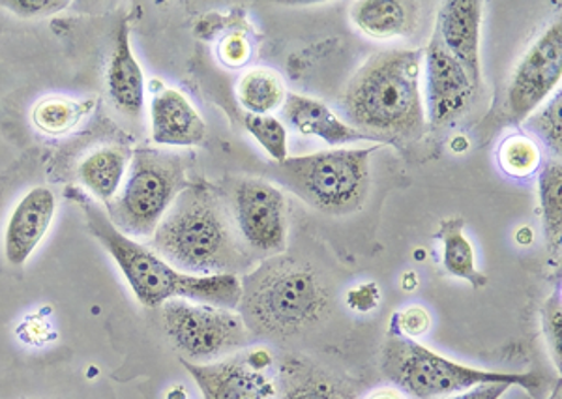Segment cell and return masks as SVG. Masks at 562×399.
<instances>
[{
    "label": "cell",
    "instance_id": "6da1fadb",
    "mask_svg": "<svg viewBox=\"0 0 562 399\" xmlns=\"http://www.w3.org/2000/svg\"><path fill=\"white\" fill-rule=\"evenodd\" d=\"M422 71L420 49H389L368 58L339 100L347 124L381 145L416 141L428 124Z\"/></svg>",
    "mask_w": 562,
    "mask_h": 399
},
{
    "label": "cell",
    "instance_id": "7a4b0ae2",
    "mask_svg": "<svg viewBox=\"0 0 562 399\" xmlns=\"http://www.w3.org/2000/svg\"><path fill=\"white\" fill-rule=\"evenodd\" d=\"M153 250L192 276L237 274L251 264L227 201L205 184L186 186L154 231Z\"/></svg>",
    "mask_w": 562,
    "mask_h": 399
},
{
    "label": "cell",
    "instance_id": "3957f363",
    "mask_svg": "<svg viewBox=\"0 0 562 399\" xmlns=\"http://www.w3.org/2000/svg\"><path fill=\"white\" fill-rule=\"evenodd\" d=\"M76 205L85 214L89 231L113 258L135 298L147 308H161L175 298L190 303L211 304L217 308L237 311L240 303V277L237 274H214V276H192L177 271L161 259L153 248L130 239L119 231L98 201L90 200L79 190L68 192Z\"/></svg>",
    "mask_w": 562,
    "mask_h": 399
},
{
    "label": "cell",
    "instance_id": "277c9868",
    "mask_svg": "<svg viewBox=\"0 0 562 399\" xmlns=\"http://www.w3.org/2000/svg\"><path fill=\"white\" fill-rule=\"evenodd\" d=\"M238 314L249 334L293 335L312 329L328 311V290L310 264L283 253L240 277Z\"/></svg>",
    "mask_w": 562,
    "mask_h": 399
},
{
    "label": "cell",
    "instance_id": "5b68a950",
    "mask_svg": "<svg viewBox=\"0 0 562 399\" xmlns=\"http://www.w3.org/2000/svg\"><path fill=\"white\" fill-rule=\"evenodd\" d=\"M381 369L384 377L411 399H442L497 383L527 388L530 392L542 385V379L532 372L510 374L465 366L397 334H390L384 343Z\"/></svg>",
    "mask_w": 562,
    "mask_h": 399
},
{
    "label": "cell",
    "instance_id": "8992f818",
    "mask_svg": "<svg viewBox=\"0 0 562 399\" xmlns=\"http://www.w3.org/2000/svg\"><path fill=\"white\" fill-rule=\"evenodd\" d=\"M368 149H333L288 158L270 168V176L319 213L346 216L364 205L370 190L371 155Z\"/></svg>",
    "mask_w": 562,
    "mask_h": 399
},
{
    "label": "cell",
    "instance_id": "52a82bcc",
    "mask_svg": "<svg viewBox=\"0 0 562 399\" xmlns=\"http://www.w3.org/2000/svg\"><path fill=\"white\" fill-rule=\"evenodd\" d=\"M188 156L140 149L130 158L121 190L105 205L111 224L130 239H153L161 219L184 190Z\"/></svg>",
    "mask_w": 562,
    "mask_h": 399
},
{
    "label": "cell",
    "instance_id": "ba28073f",
    "mask_svg": "<svg viewBox=\"0 0 562 399\" xmlns=\"http://www.w3.org/2000/svg\"><path fill=\"white\" fill-rule=\"evenodd\" d=\"M161 324L182 358L195 364L216 362L249 342L240 314L211 304L169 300L161 306Z\"/></svg>",
    "mask_w": 562,
    "mask_h": 399
},
{
    "label": "cell",
    "instance_id": "9c48e42d",
    "mask_svg": "<svg viewBox=\"0 0 562 399\" xmlns=\"http://www.w3.org/2000/svg\"><path fill=\"white\" fill-rule=\"evenodd\" d=\"M229 213L251 255L274 258L288 244V201L265 179L244 176L231 190Z\"/></svg>",
    "mask_w": 562,
    "mask_h": 399
},
{
    "label": "cell",
    "instance_id": "30bf717a",
    "mask_svg": "<svg viewBox=\"0 0 562 399\" xmlns=\"http://www.w3.org/2000/svg\"><path fill=\"white\" fill-rule=\"evenodd\" d=\"M562 79L561 20L551 23L525 53L514 70L506 92V116L512 124H524L543 102L559 91Z\"/></svg>",
    "mask_w": 562,
    "mask_h": 399
},
{
    "label": "cell",
    "instance_id": "8fae6325",
    "mask_svg": "<svg viewBox=\"0 0 562 399\" xmlns=\"http://www.w3.org/2000/svg\"><path fill=\"white\" fill-rule=\"evenodd\" d=\"M424 73L426 123L434 128L454 123L473 100L474 87L463 66L447 52L435 33L424 49Z\"/></svg>",
    "mask_w": 562,
    "mask_h": 399
},
{
    "label": "cell",
    "instance_id": "7c38bea8",
    "mask_svg": "<svg viewBox=\"0 0 562 399\" xmlns=\"http://www.w3.org/2000/svg\"><path fill=\"white\" fill-rule=\"evenodd\" d=\"M180 364L198 385L203 399H270L274 385L262 369L244 356H233L211 364H195L180 358Z\"/></svg>",
    "mask_w": 562,
    "mask_h": 399
},
{
    "label": "cell",
    "instance_id": "4fadbf2b",
    "mask_svg": "<svg viewBox=\"0 0 562 399\" xmlns=\"http://www.w3.org/2000/svg\"><path fill=\"white\" fill-rule=\"evenodd\" d=\"M57 213V197L49 187L36 186L13 206L4 229V258L12 266H23L33 258L49 232Z\"/></svg>",
    "mask_w": 562,
    "mask_h": 399
},
{
    "label": "cell",
    "instance_id": "5bb4252c",
    "mask_svg": "<svg viewBox=\"0 0 562 399\" xmlns=\"http://www.w3.org/2000/svg\"><path fill=\"white\" fill-rule=\"evenodd\" d=\"M484 20V2L450 0L437 18L435 34L447 52L463 66L474 89L480 84V34Z\"/></svg>",
    "mask_w": 562,
    "mask_h": 399
},
{
    "label": "cell",
    "instance_id": "9a60e30c",
    "mask_svg": "<svg viewBox=\"0 0 562 399\" xmlns=\"http://www.w3.org/2000/svg\"><path fill=\"white\" fill-rule=\"evenodd\" d=\"M150 134L161 147H193L206 136V124L182 92L161 89L150 103Z\"/></svg>",
    "mask_w": 562,
    "mask_h": 399
},
{
    "label": "cell",
    "instance_id": "2e32d148",
    "mask_svg": "<svg viewBox=\"0 0 562 399\" xmlns=\"http://www.w3.org/2000/svg\"><path fill=\"white\" fill-rule=\"evenodd\" d=\"M283 118L289 128L302 136L319 137L326 145H347V142L373 141L362 132L352 128L351 124L341 121L330 107L314 98L302 96L296 92H288L285 102L281 105Z\"/></svg>",
    "mask_w": 562,
    "mask_h": 399
},
{
    "label": "cell",
    "instance_id": "e0dca14e",
    "mask_svg": "<svg viewBox=\"0 0 562 399\" xmlns=\"http://www.w3.org/2000/svg\"><path fill=\"white\" fill-rule=\"evenodd\" d=\"M108 92L115 110L128 118H140L145 110V76L132 52L130 29L122 23L108 66Z\"/></svg>",
    "mask_w": 562,
    "mask_h": 399
},
{
    "label": "cell",
    "instance_id": "ac0fdd59",
    "mask_svg": "<svg viewBox=\"0 0 562 399\" xmlns=\"http://www.w3.org/2000/svg\"><path fill=\"white\" fill-rule=\"evenodd\" d=\"M272 385L274 399H352L341 380L304 358L283 362Z\"/></svg>",
    "mask_w": 562,
    "mask_h": 399
},
{
    "label": "cell",
    "instance_id": "d6986e66",
    "mask_svg": "<svg viewBox=\"0 0 562 399\" xmlns=\"http://www.w3.org/2000/svg\"><path fill=\"white\" fill-rule=\"evenodd\" d=\"M352 23L370 38L390 39L407 36L418 23V10L402 0H364L351 10Z\"/></svg>",
    "mask_w": 562,
    "mask_h": 399
},
{
    "label": "cell",
    "instance_id": "ffe728a7",
    "mask_svg": "<svg viewBox=\"0 0 562 399\" xmlns=\"http://www.w3.org/2000/svg\"><path fill=\"white\" fill-rule=\"evenodd\" d=\"M128 150L122 147H102L85 156L77 166V179L94 201L108 205L121 190L130 166Z\"/></svg>",
    "mask_w": 562,
    "mask_h": 399
},
{
    "label": "cell",
    "instance_id": "44dd1931",
    "mask_svg": "<svg viewBox=\"0 0 562 399\" xmlns=\"http://www.w3.org/2000/svg\"><path fill=\"white\" fill-rule=\"evenodd\" d=\"M465 219H442L439 229L435 232V239L442 242V264L448 274L465 280L473 285V289H480L487 284V277L476 269L473 244L465 237Z\"/></svg>",
    "mask_w": 562,
    "mask_h": 399
},
{
    "label": "cell",
    "instance_id": "7402d4cb",
    "mask_svg": "<svg viewBox=\"0 0 562 399\" xmlns=\"http://www.w3.org/2000/svg\"><path fill=\"white\" fill-rule=\"evenodd\" d=\"M97 98L76 100L68 96L42 98L33 107V124L45 136H66L94 110Z\"/></svg>",
    "mask_w": 562,
    "mask_h": 399
},
{
    "label": "cell",
    "instance_id": "603a6c76",
    "mask_svg": "<svg viewBox=\"0 0 562 399\" xmlns=\"http://www.w3.org/2000/svg\"><path fill=\"white\" fill-rule=\"evenodd\" d=\"M538 197L542 213L546 244L553 258H561L562 240V168L561 161L551 160L543 166L538 179Z\"/></svg>",
    "mask_w": 562,
    "mask_h": 399
},
{
    "label": "cell",
    "instance_id": "cb8c5ba5",
    "mask_svg": "<svg viewBox=\"0 0 562 399\" xmlns=\"http://www.w3.org/2000/svg\"><path fill=\"white\" fill-rule=\"evenodd\" d=\"M285 84L276 71L256 68L238 81V100L249 115H270L285 102Z\"/></svg>",
    "mask_w": 562,
    "mask_h": 399
},
{
    "label": "cell",
    "instance_id": "d4e9b609",
    "mask_svg": "<svg viewBox=\"0 0 562 399\" xmlns=\"http://www.w3.org/2000/svg\"><path fill=\"white\" fill-rule=\"evenodd\" d=\"M497 156L501 169L514 179H529L530 174L537 173L542 163V155L537 142L521 134L506 137Z\"/></svg>",
    "mask_w": 562,
    "mask_h": 399
},
{
    "label": "cell",
    "instance_id": "484cf974",
    "mask_svg": "<svg viewBox=\"0 0 562 399\" xmlns=\"http://www.w3.org/2000/svg\"><path fill=\"white\" fill-rule=\"evenodd\" d=\"M244 128L248 129L249 136L261 145V149L272 158L274 163L288 160V128L276 116L246 113Z\"/></svg>",
    "mask_w": 562,
    "mask_h": 399
},
{
    "label": "cell",
    "instance_id": "4316f807",
    "mask_svg": "<svg viewBox=\"0 0 562 399\" xmlns=\"http://www.w3.org/2000/svg\"><path fill=\"white\" fill-rule=\"evenodd\" d=\"M561 100V91H557L550 102L538 107L524 123L557 156V160L562 152Z\"/></svg>",
    "mask_w": 562,
    "mask_h": 399
},
{
    "label": "cell",
    "instance_id": "83f0119b",
    "mask_svg": "<svg viewBox=\"0 0 562 399\" xmlns=\"http://www.w3.org/2000/svg\"><path fill=\"white\" fill-rule=\"evenodd\" d=\"M542 327L543 334L548 338L550 343L551 354L553 361L557 362V367L561 369V354H562V327H561V293L557 290L553 293L542 308Z\"/></svg>",
    "mask_w": 562,
    "mask_h": 399
},
{
    "label": "cell",
    "instance_id": "f1b7e54d",
    "mask_svg": "<svg viewBox=\"0 0 562 399\" xmlns=\"http://www.w3.org/2000/svg\"><path fill=\"white\" fill-rule=\"evenodd\" d=\"M429 324H431V317H429L428 311L420 308V306H413V308L403 309V311L396 314L392 334L416 340V338H420V335L428 332Z\"/></svg>",
    "mask_w": 562,
    "mask_h": 399
},
{
    "label": "cell",
    "instance_id": "f546056e",
    "mask_svg": "<svg viewBox=\"0 0 562 399\" xmlns=\"http://www.w3.org/2000/svg\"><path fill=\"white\" fill-rule=\"evenodd\" d=\"M217 55L227 68H240L251 57V46L243 33H231L220 42Z\"/></svg>",
    "mask_w": 562,
    "mask_h": 399
},
{
    "label": "cell",
    "instance_id": "4dcf8cb0",
    "mask_svg": "<svg viewBox=\"0 0 562 399\" xmlns=\"http://www.w3.org/2000/svg\"><path fill=\"white\" fill-rule=\"evenodd\" d=\"M0 7L8 8L10 12L21 18H40L49 13L63 12L70 7V0H8L0 2Z\"/></svg>",
    "mask_w": 562,
    "mask_h": 399
},
{
    "label": "cell",
    "instance_id": "1f68e13d",
    "mask_svg": "<svg viewBox=\"0 0 562 399\" xmlns=\"http://www.w3.org/2000/svg\"><path fill=\"white\" fill-rule=\"evenodd\" d=\"M510 385H480V387L471 388L467 392L454 394L442 399H501L510 390Z\"/></svg>",
    "mask_w": 562,
    "mask_h": 399
},
{
    "label": "cell",
    "instance_id": "d6a6232c",
    "mask_svg": "<svg viewBox=\"0 0 562 399\" xmlns=\"http://www.w3.org/2000/svg\"><path fill=\"white\" fill-rule=\"evenodd\" d=\"M368 399H409L405 394L400 392V390H394V388H381L378 392L371 394Z\"/></svg>",
    "mask_w": 562,
    "mask_h": 399
}]
</instances>
